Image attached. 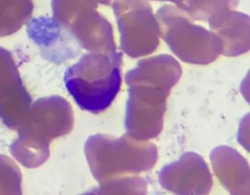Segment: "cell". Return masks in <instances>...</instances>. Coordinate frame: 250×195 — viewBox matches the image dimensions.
<instances>
[{
	"mask_svg": "<svg viewBox=\"0 0 250 195\" xmlns=\"http://www.w3.org/2000/svg\"><path fill=\"white\" fill-rule=\"evenodd\" d=\"M53 19L88 52L117 51L110 23L96 10L93 0H52Z\"/></svg>",
	"mask_w": 250,
	"mask_h": 195,
	"instance_id": "cell-5",
	"label": "cell"
},
{
	"mask_svg": "<svg viewBox=\"0 0 250 195\" xmlns=\"http://www.w3.org/2000/svg\"><path fill=\"white\" fill-rule=\"evenodd\" d=\"M156 18L160 35L182 61L208 64L222 54L220 38L194 24L191 16L180 7L165 5L158 10Z\"/></svg>",
	"mask_w": 250,
	"mask_h": 195,
	"instance_id": "cell-4",
	"label": "cell"
},
{
	"mask_svg": "<svg viewBox=\"0 0 250 195\" xmlns=\"http://www.w3.org/2000/svg\"><path fill=\"white\" fill-rule=\"evenodd\" d=\"M211 162L222 185L233 195H244L250 190V169L247 161L229 147L213 150Z\"/></svg>",
	"mask_w": 250,
	"mask_h": 195,
	"instance_id": "cell-9",
	"label": "cell"
},
{
	"mask_svg": "<svg viewBox=\"0 0 250 195\" xmlns=\"http://www.w3.org/2000/svg\"><path fill=\"white\" fill-rule=\"evenodd\" d=\"M32 0H0V37L20 30L33 13Z\"/></svg>",
	"mask_w": 250,
	"mask_h": 195,
	"instance_id": "cell-10",
	"label": "cell"
},
{
	"mask_svg": "<svg viewBox=\"0 0 250 195\" xmlns=\"http://www.w3.org/2000/svg\"><path fill=\"white\" fill-rule=\"evenodd\" d=\"M123 54L88 52L67 69L64 82L77 105L93 114L110 107L121 89Z\"/></svg>",
	"mask_w": 250,
	"mask_h": 195,
	"instance_id": "cell-1",
	"label": "cell"
},
{
	"mask_svg": "<svg viewBox=\"0 0 250 195\" xmlns=\"http://www.w3.org/2000/svg\"><path fill=\"white\" fill-rule=\"evenodd\" d=\"M130 87L125 111V128L135 139L156 137L163 127L167 98L173 83L156 75L130 72L125 75Z\"/></svg>",
	"mask_w": 250,
	"mask_h": 195,
	"instance_id": "cell-3",
	"label": "cell"
},
{
	"mask_svg": "<svg viewBox=\"0 0 250 195\" xmlns=\"http://www.w3.org/2000/svg\"><path fill=\"white\" fill-rule=\"evenodd\" d=\"M85 152L92 173L100 184L120 175L147 171L157 160L154 145L128 133L119 138L105 134L90 136Z\"/></svg>",
	"mask_w": 250,
	"mask_h": 195,
	"instance_id": "cell-2",
	"label": "cell"
},
{
	"mask_svg": "<svg viewBox=\"0 0 250 195\" xmlns=\"http://www.w3.org/2000/svg\"><path fill=\"white\" fill-rule=\"evenodd\" d=\"M157 1H169L175 3L177 7H180L182 10H185L188 6L189 0H157Z\"/></svg>",
	"mask_w": 250,
	"mask_h": 195,
	"instance_id": "cell-12",
	"label": "cell"
},
{
	"mask_svg": "<svg viewBox=\"0 0 250 195\" xmlns=\"http://www.w3.org/2000/svg\"><path fill=\"white\" fill-rule=\"evenodd\" d=\"M113 7L122 49L134 58L153 53L160 30L150 4L146 0H115Z\"/></svg>",
	"mask_w": 250,
	"mask_h": 195,
	"instance_id": "cell-6",
	"label": "cell"
},
{
	"mask_svg": "<svg viewBox=\"0 0 250 195\" xmlns=\"http://www.w3.org/2000/svg\"><path fill=\"white\" fill-rule=\"evenodd\" d=\"M100 194H146L147 183L142 177H118L101 183Z\"/></svg>",
	"mask_w": 250,
	"mask_h": 195,
	"instance_id": "cell-11",
	"label": "cell"
},
{
	"mask_svg": "<svg viewBox=\"0 0 250 195\" xmlns=\"http://www.w3.org/2000/svg\"><path fill=\"white\" fill-rule=\"evenodd\" d=\"M211 32L223 44L222 54L238 56L250 49V18L231 9H225L208 20Z\"/></svg>",
	"mask_w": 250,
	"mask_h": 195,
	"instance_id": "cell-8",
	"label": "cell"
},
{
	"mask_svg": "<svg viewBox=\"0 0 250 195\" xmlns=\"http://www.w3.org/2000/svg\"><path fill=\"white\" fill-rule=\"evenodd\" d=\"M95 2L99 4H104V5H112L115 0H93Z\"/></svg>",
	"mask_w": 250,
	"mask_h": 195,
	"instance_id": "cell-13",
	"label": "cell"
},
{
	"mask_svg": "<svg viewBox=\"0 0 250 195\" xmlns=\"http://www.w3.org/2000/svg\"><path fill=\"white\" fill-rule=\"evenodd\" d=\"M165 189L180 195H206L212 186V177L200 155L187 152L178 161L165 166L159 174Z\"/></svg>",
	"mask_w": 250,
	"mask_h": 195,
	"instance_id": "cell-7",
	"label": "cell"
}]
</instances>
